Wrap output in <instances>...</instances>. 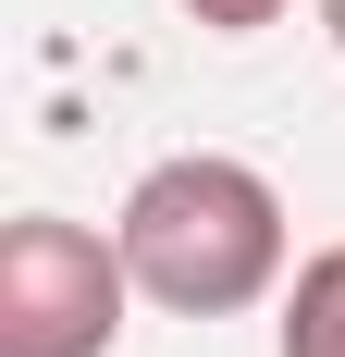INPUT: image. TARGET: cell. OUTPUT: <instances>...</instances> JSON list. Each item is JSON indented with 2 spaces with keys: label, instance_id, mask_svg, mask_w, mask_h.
<instances>
[{
  "label": "cell",
  "instance_id": "5b68a950",
  "mask_svg": "<svg viewBox=\"0 0 345 357\" xmlns=\"http://www.w3.org/2000/svg\"><path fill=\"white\" fill-rule=\"evenodd\" d=\"M321 25H333V50H345V0H321Z\"/></svg>",
  "mask_w": 345,
  "mask_h": 357
},
{
  "label": "cell",
  "instance_id": "6da1fadb",
  "mask_svg": "<svg viewBox=\"0 0 345 357\" xmlns=\"http://www.w3.org/2000/svg\"><path fill=\"white\" fill-rule=\"evenodd\" d=\"M111 247H124V271H136L148 308L235 321V308H259L284 284V197H272V173H247L222 148H185L161 173H136Z\"/></svg>",
  "mask_w": 345,
  "mask_h": 357
},
{
  "label": "cell",
  "instance_id": "3957f363",
  "mask_svg": "<svg viewBox=\"0 0 345 357\" xmlns=\"http://www.w3.org/2000/svg\"><path fill=\"white\" fill-rule=\"evenodd\" d=\"M284 357H345V247H321L284 296Z\"/></svg>",
  "mask_w": 345,
  "mask_h": 357
},
{
  "label": "cell",
  "instance_id": "277c9868",
  "mask_svg": "<svg viewBox=\"0 0 345 357\" xmlns=\"http://www.w3.org/2000/svg\"><path fill=\"white\" fill-rule=\"evenodd\" d=\"M210 37H259V25H284V0H185Z\"/></svg>",
  "mask_w": 345,
  "mask_h": 357
},
{
  "label": "cell",
  "instance_id": "7a4b0ae2",
  "mask_svg": "<svg viewBox=\"0 0 345 357\" xmlns=\"http://www.w3.org/2000/svg\"><path fill=\"white\" fill-rule=\"evenodd\" d=\"M124 247L62 210L0 222V357H111L124 345Z\"/></svg>",
  "mask_w": 345,
  "mask_h": 357
}]
</instances>
